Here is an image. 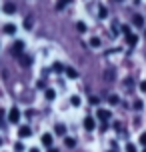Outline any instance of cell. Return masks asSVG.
I'll list each match as a JSON object with an SVG mask.
<instances>
[{"label":"cell","mask_w":146,"mask_h":152,"mask_svg":"<svg viewBox=\"0 0 146 152\" xmlns=\"http://www.w3.org/2000/svg\"><path fill=\"white\" fill-rule=\"evenodd\" d=\"M70 102H72L74 106H80V98H78V96H72V98H70Z\"/></svg>","instance_id":"ac0fdd59"},{"label":"cell","mask_w":146,"mask_h":152,"mask_svg":"<svg viewBox=\"0 0 146 152\" xmlns=\"http://www.w3.org/2000/svg\"><path fill=\"white\" fill-rule=\"evenodd\" d=\"M68 2H70V0H58V2H56V8H64Z\"/></svg>","instance_id":"4fadbf2b"},{"label":"cell","mask_w":146,"mask_h":152,"mask_svg":"<svg viewBox=\"0 0 146 152\" xmlns=\"http://www.w3.org/2000/svg\"><path fill=\"white\" fill-rule=\"evenodd\" d=\"M54 96H56V94H54V90H50V88H48V90H46V98L48 100H54Z\"/></svg>","instance_id":"e0dca14e"},{"label":"cell","mask_w":146,"mask_h":152,"mask_svg":"<svg viewBox=\"0 0 146 152\" xmlns=\"http://www.w3.org/2000/svg\"><path fill=\"white\" fill-rule=\"evenodd\" d=\"M28 152H40V150H38V148H30Z\"/></svg>","instance_id":"4316f807"},{"label":"cell","mask_w":146,"mask_h":152,"mask_svg":"<svg viewBox=\"0 0 146 152\" xmlns=\"http://www.w3.org/2000/svg\"><path fill=\"white\" fill-rule=\"evenodd\" d=\"M56 132H58V134H66V128H64V126H56Z\"/></svg>","instance_id":"7402d4cb"},{"label":"cell","mask_w":146,"mask_h":152,"mask_svg":"<svg viewBox=\"0 0 146 152\" xmlns=\"http://www.w3.org/2000/svg\"><path fill=\"white\" fill-rule=\"evenodd\" d=\"M32 24H34V22H32V18H26V20H24V28H28V30H30Z\"/></svg>","instance_id":"9a60e30c"},{"label":"cell","mask_w":146,"mask_h":152,"mask_svg":"<svg viewBox=\"0 0 146 152\" xmlns=\"http://www.w3.org/2000/svg\"><path fill=\"white\" fill-rule=\"evenodd\" d=\"M134 108H136V110H140V108H142V102H140V100H136V102H134Z\"/></svg>","instance_id":"d4e9b609"},{"label":"cell","mask_w":146,"mask_h":152,"mask_svg":"<svg viewBox=\"0 0 146 152\" xmlns=\"http://www.w3.org/2000/svg\"><path fill=\"white\" fill-rule=\"evenodd\" d=\"M20 60H22V62H20V64H22V66H28V64H30V58H28V56H22V58H20Z\"/></svg>","instance_id":"2e32d148"},{"label":"cell","mask_w":146,"mask_h":152,"mask_svg":"<svg viewBox=\"0 0 146 152\" xmlns=\"http://www.w3.org/2000/svg\"><path fill=\"white\" fill-rule=\"evenodd\" d=\"M42 144L46 148H52V134H42Z\"/></svg>","instance_id":"277c9868"},{"label":"cell","mask_w":146,"mask_h":152,"mask_svg":"<svg viewBox=\"0 0 146 152\" xmlns=\"http://www.w3.org/2000/svg\"><path fill=\"white\" fill-rule=\"evenodd\" d=\"M138 142H140L142 146H146V132H142V134L138 136Z\"/></svg>","instance_id":"8fae6325"},{"label":"cell","mask_w":146,"mask_h":152,"mask_svg":"<svg viewBox=\"0 0 146 152\" xmlns=\"http://www.w3.org/2000/svg\"><path fill=\"white\" fill-rule=\"evenodd\" d=\"M22 50H24L22 42H16V44L12 46V54H16V56H18V54H22Z\"/></svg>","instance_id":"5b68a950"},{"label":"cell","mask_w":146,"mask_h":152,"mask_svg":"<svg viewBox=\"0 0 146 152\" xmlns=\"http://www.w3.org/2000/svg\"><path fill=\"white\" fill-rule=\"evenodd\" d=\"M98 118L106 122L108 118H110V110H98Z\"/></svg>","instance_id":"ba28073f"},{"label":"cell","mask_w":146,"mask_h":152,"mask_svg":"<svg viewBox=\"0 0 146 152\" xmlns=\"http://www.w3.org/2000/svg\"><path fill=\"white\" fill-rule=\"evenodd\" d=\"M76 28H78V32H84V30H86V24H84V22H78Z\"/></svg>","instance_id":"d6986e66"},{"label":"cell","mask_w":146,"mask_h":152,"mask_svg":"<svg viewBox=\"0 0 146 152\" xmlns=\"http://www.w3.org/2000/svg\"><path fill=\"white\" fill-rule=\"evenodd\" d=\"M134 24H136V26H142V24H144L142 16H134Z\"/></svg>","instance_id":"5bb4252c"},{"label":"cell","mask_w":146,"mask_h":152,"mask_svg":"<svg viewBox=\"0 0 146 152\" xmlns=\"http://www.w3.org/2000/svg\"><path fill=\"white\" fill-rule=\"evenodd\" d=\"M84 128L86 130H94L96 128V120H94L92 116H86L84 118Z\"/></svg>","instance_id":"7a4b0ae2"},{"label":"cell","mask_w":146,"mask_h":152,"mask_svg":"<svg viewBox=\"0 0 146 152\" xmlns=\"http://www.w3.org/2000/svg\"><path fill=\"white\" fill-rule=\"evenodd\" d=\"M64 72H66V76H68V78H78V72L74 68H70V66H66V68H64Z\"/></svg>","instance_id":"52a82bcc"},{"label":"cell","mask_w":146,"mask_h":152,"mask_svg":"<svg viewBox=\"0 0 146 152\" xmlns=\"http://www.w3.org/2000/svg\"><path fill=\"white\" fill-rule=\"evenodd\" d=\"M4 32H6V34H14L16 26H14V24H6V26H4Z\"/></svg>","instance_id":"9c48e42d"},{"label":"cell","mask_w":146,"mask_h":152,"mask_svg":"<svg viewBox=\"0 0 146 152\" xmlns=\"http://www.w3.org/2000/svg\"><path fill=\"white\" fill-rule=\"evenodd\" d=\"M64 142H66V146H68V148H74V144H76V142H74V138H66Z\"/></svg>","instance_id":"7c38bea8"},{"label":"cell","mask_w":146,"mask_h":152,"mask_svg":"<svg viewBox=\"0 0 146 152\" xmlns=\"http://www.w3.org/2000/svg\"><path fill=\"white\" fill-rule=\"evenodd\" d=\"M90 44H92L94 48H96V46H100V38H92V40H90Z\"/></svg>","instance_id":"ffe728a7"},{"label":"cell","mask_w":146,"mask_h":152,"mask_svg":"<svg viewBox=\"0 0 146 152\" xmlns=\"http://www.w3.org/2000/svg\"><path fill=\"white\" fill-rule=\"evenodd\" d=\"M126 40H128V44H130V46L136 44V36H134V34H126Z\"/></svg>","instance_id":"30bf717a"},{"label":"cell","mask_w":146,"mask_h":152,"mask_svg":"<svg viewBox=\"0 0 146 152\" xmlns=\"http://www.w3.org/2000/svg\"><path fill=\"white\" fill-rule=\"evenodd\" d=\"M18 134H20V138H28L32 134V128H30V126H20Z\"/></svg>","instance_id":"3957f363"},{"label":"cell","mask_w":146,"mask_h":152,"mask_svg":"<svg viewBox=\"0 0 146 152\" xmlns=\"http://www.w3.org/2000/svg\"><path fill=\"white\" fill-rule=\"evenodd\" d=\"M8 120H10V122H18V120H20V110H18V108H10Z\"/></svg>","instance_id":"6da1fadb"},{"label":"cell","mask_w":146,"mask_h":152,"mask_svg":"<svg viewBox=\"0 0 146 152\" xmlns=\"http://www.w3.org/2000/svg\"><path fill=\"white\" fill-rule=\"evenodd\" d=\"M0 146H2V138H0Z\"/></svg>","instance_id":"f1b7e54d"},{"label":"cell","mask_w":146,"mask_h":152,"mask_svg":"<svg viewBox=\"0 0 146 152\" xmlns=\"http://www.w3.org/2000/svg\"><path fill=\"white\" fill-rule=\"evenodd\" d=\"M14 150H16V152H22V150H24V146L20 144V142H16V144H14Z\"/></svg>","instance_id":"44dd1931"},{"label":"cell","mask_w":146,"mask_h":152,"mask_svg":"<svg viewBox=\"0 0 146 152\" xmlns=\"http://www.w3.org/2000/svg\"><path fill=\"white\" fill-rule=\"evenodd\" d=\"M140 90L146 92V80H142V82H140Z\"/></svg>","instance_id":"484cf974"},{"label":"cell","mask_w":146,"mask_h":152,"mask_svg":"<svg viewBox=\"0 0 146 152\" xmlns=\"http://www.w3.org/2000/svg\"><path fill=\"white\" fill-rule=\"evenodd\" d=\"M110 104H118V96H110Z\"/></svg>","instance_id":"cb8c5ba5"},{"label":"cell","mask_w":146,"mask_h":152,"mask_svg":"<svg viewBox=\"0 0 146 152\" xmlns=\"http://www.w3.org/2000/svg\"><path fill=\"white\" fill-rule=\"evenodd\" d=\"M48 152H58V150H56V148H50V150H48Z\"/></svg>","instance_id":"83f0119b"},{"label":"cell","mask_w":146,"mask_h":152,"mask_svg":"<svg viewBox=\"0 0 146 152\" xmlns=\"http://www.w3.org/2000/svg\"><path fill=\"white\" fill-rule=\"evenodd\" d=\"M126 152H136V148H134V144H126Z\"/></svg>","instance_id":"603a6c76"},{"label":"cell","mask_w":146,"mask_h":152,"mask_svg":"<svg viewBox=\"0 0 146 152\" xmlns=\"http://www.w3.org/2000/svg\"><path fill=\"white\" fill-rule=\"evenodd\" d=\"M144 152H146V150H144Z\"/></svg>","instance_id":"f546056e"},{"label":"cell","mask_w":146,"mask_h":152,"mask_svg":"<svg viewBox=\"0 0 146 152\" xmlns=\"http://www.w3.org/2000/svg\"><path fill=\"white\" fill-rule=\"evenodd\" d=\"M4 12H6V14H14V12H16V6L12 4V2H6V4H4Z\"/></svg>","instance_id":"8992f818"}]
</instances>
